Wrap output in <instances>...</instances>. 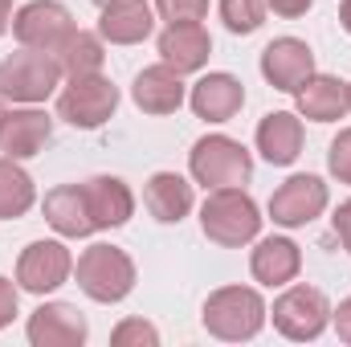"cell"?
<instances>
[{
    "label": "cell",
    "mask_w": 351,
    "mask_h": 347,
    "mask_svg": "<svg viewBox=\"0 0 351 347\" xmlns=\"http://www.w3.org/2000/svg\"><path fill=\"white\" fill-rule=\"evenodd\" d=\"M200 229L213 246L237 250L262 233V217L245 188H213L200 204Z\"/></svg>",
    "instance_id": "1"
},
{
    "label": "cell",
    "mask_w": 351,
    "mask_h": 347,
    "mask_svg": "<svg viewBox=\"0 0 351 347\" xmlns=\"http://www.w3.org/2000/svg\"><path fill=\"white\" fill-rule=\"evenodd\" d=\"M204 331L225 339V344H241L254 339L265 323V302L254 286H221L204 298Z\"/></svg>",
    "instance_id": "2"
},
{
    "label": "cell",
    "mask_w": 351,
    "mask_h": 347,
    "mask_svg": "<svg viewBox=\"0 0 351 347\" xmlns=\"http://www.w3.org/2000/svg\"><path fill=\"white\" fill-rule=\"evenodd\" d=\"M82 294L94 302H123L135 290V261L127 258L119 246H90L74 265Z\"/></svg>",
    "instance_id": "3"
},
{
    "label": "cell",
    "mask_w": 351,
    "mask_h": 347,
    "mask_svg": "<svg viewBox=\"0 0 351 347\" xmlns=\"http://www.w3.org/2000/svg\"><path fill=\"white\" fill-rule=\"evenodd\" d=\"M188 168H192V180L204 188H241L254 176V156L229 135H204L196 139Z\"/></svg>",
    "instance_id": "4"
},
{
    "label": "cell",
    "mask_w": 351,
    "mask_h": 347,
    "mask_svg": "<svg viewBox=\"0 0 351 347\" xmlns=\"http://www.w3.org/2000/svg\"><path fill=\"white\" fill-rule=\"evenodd\" d=\"M62 82V66L45 49H16L12 58L0 62V94L12 102H45Z\"/></svg>",
    "instance_id": "5"
},
{
    "label": "cell",
    "mask_w": 351,
    "mask_h": 347,
    "mask_svg": "<svg viewBox=\"0 0 351 347\" xmlns=\"http://www.w3.org/2000/svg\"><path fill=\"white\" fill-rule=\"evenodd\" d=\"M327 323H331V302L319 286H290L286 294L274 298V327L294 344L319 339Z\"/></svg>",
    "instance_id": "6"
},
{
    "label": "cell",
    "mask_w": 351,
    "mask_h": 347,
    "mask_svg": "<svg viewBox=\"0 0 351 347\" xmlns=\"http://www.w3.org/2000/svg\"><path fill=\"white\" fill-rule=\"evenodd\" d=\"M119 106V86L102 74H86V78H70V86L58 94V115L78 127V131H94L102 127Z\"/></svg>",
    "instance_id": "7"
},
{
    "label": "cell",
    "mask_w": 351,
    "mask_h": 347,
    "mask_svg": "<svg viewBox=\"0 0 351 347\" xmlns=\"http://www.w3.org/2000/svg\"><path fill=\"white\" fill-rule=\"evenodd\" d=\"M12 33L25 49H45V53H58V45L74 33V16L66 4L58 0H33L25 4L16 16H12Z\"/></svg>",
    "instance_id": "8"
},
{
    "label": "cell",
    "mask_w": 351,
    "mask_h": 347,
    "mask_svg": "<svg viewBox=\"0 0 351 347\" xmlns=\"http://www.w3.org/2000/svg\"><path fill=\"white\" fill-rule=\"evenodd\" d=\"M327 208V184L319 176H290L269 196V217L282 229H302Z\"/></svg>",
    "instance_id": "9"
},
{
    "label": "cell",
    "mask_w": 351,
    "mask_h": 347,
    "mask_svg": "<svg viewBox=\"0 0 351 347\" xmlns=\"http://www.w3.org/2000/svg\"><path fill=\"white\" fill-rule=\"evenodd\" d=\"M70 270H74V258L62 241H33L16 261V282L29 294H49L70 278Z\"/></svg>",
    "instance_id": "10"
},
{
    "label": "cell",
    "mask_w": 351,
    "mask_h": 347,
    "mask_svg": "<svg viewBox=\"0 0 351 347\" xmlns=\"http://www.w3.org/2000/svg\"><path fill=\"white\" fill-rule=\"evenodd\" d=\"M262 74L265 82L282 94H294L311 74H315V53L298 37H278L262 49Z\"/></svg>",
    "instance_id": "11"
},
{
    "label": "cell",
    "mask_w": 351,
    "mask_h": 347,
    "mask_svg": "<svg viewBox=\"0 0 351 347\" xmlns=\"http://www.w3.org/2000/svg\"><path fill=\"white\" fill-rule=\"evenodd\" d=\"M86 335V319L70 302H41L29 315V344L33 347H82Z\"/></svg>",
    "instance_id": "12"
},
{
    "label": "cell",
    "mask_w": 351,
    "mask_h": 347,
    "mask_svg": "<svg viewBox=\"0 0 351 347\" xmlns=\"http://www.w3.org/2000/svg\"><path fill=\"white\" fill-rule=\"evenodd\" d=\"M53 135V119L37 106H25V110H8L4 127H0V152L8 160H33L37 152H45Z\"/></svg>",
    "instance_id": "13"
},
{
    "label": "cell",
    "mask_w": 351,
    "mask_h": 347,
    "mask_svg": "<svg viewBox=\"0 0 351 347\" xmlns=\"http://www.w3.org/2000/svg\"><path fill=\"white\" fill-rule=\"evenodd\" d=\"M208 53H213V37H208V29L200 21L196 25H168L160 33V58H164V66H172L176 74L204 70Z\"/></svg>",
    "instance_id": "14"
},
{
    "label": "cell",
    "mask_w": 351,
    "mask_h": 347,
    "mask_svg": "<svg viewBox=\"0 0 351 347\" xmlns=\"http://www.w3.org/2000/svg\"><path fill=\"white\" fill-rule=\"evenodd\" d=\"M82 192H86V208L94 229H119L135 213V196L119 176H90L82 184Z\"/></svg>",
    "instance_id": "15"
},
{
    "label": "cell",
    "mask_w": 351,
    "mask_h": 347,
    "mask_svg": "<svg viewBox=\"0 0 351 347\" xmlns=\"http://www.w3.org/2000/svg\"><path fill=\"white\" fill-rule=\"evenodd\" d=\"M188 102H192L196 119H204V123H229L245 106V86L233 74H204L192 86Z\"/></svg>",
    "instance_id": "16"
},
{
    "label": "cell",
    "mask_w": 351,
    "mask_h": 347,
    "mask_svg": "<svg viewBox=\"0 0 351 347\" xmlns=\"http://www.w3.org/2000/svg\"><path fill=\"white\" fill-rule=\"evenodd\" d=\"M131 98H135V106L143 115H172V110H180V102L188 98V90H184V82H180V74L172 66L160 62V66L139 70V78L131 86Z\"/></svg>",
    "instance_id": "17"
},
{
    "label": "cell",
    "mask_w": 351,
    "mask_h": 347,
    "mask_svg": "<svg viewBox=\"0 0 351 347\" xmlns=\"http://www.w3.org/2000/svg\"><path fill=\"white\" fill-rule=\"evenodd\" d=\"M258 152L274 168H286L302 156V119L290 110H274L258 123Z\"/></svg>",
    "instance_id": "18"
},
{
    "label": "cell",
    "mask_w": 351,
    "mask_h": 347,
    "mask_svg": "<svg viewBox=\"0 0 351 347\" xmlns=\"http://www.w3.org/2000/svg\"><path fill=\"white\" fill-rule=\"evenodd\" d=\"M152 25H156V16H152V4L147 0H110L102 8L98 33L110 45H139L152 33Z\"/></svg>",
    "instance_id": "19"
},
{
    "label": "cell",
    "mask_w": 351,
    "mask_h": 347,
    "mask_svg": "<svg viewBox=\"0 0 351 347\" xmlns=\"http://www.w3.org/2000/svg\"><path fill=\"white\" fill-rule=\"evenodd\" d=\"M143 204L160 225H180L192 213V184L176 172H156L143 188Z\"/></svg>",
    "instance_id": "20"
},
{
    "label": "cell",
    "mask_w": 351,
    "mask_h": 347,
    "mask_svg": "<svg viewBox=\"0 0 351 347\" xmlns=\"http://www.w3.org/2000/svg\"><path fill=\"white\" fill-rule=\"evenodd\" d=\"M45 221L62 233V237H90L94 233V221H90L86 208V192L82 184H62L53 192H45Z\"/></svg>",
    "instance_id": "21"
},
{
    "label": "cell",
    "mask_w": 351,
    "mask_h": 347,
    "mask_svg": "<svg viewBox=\"0 0 351 347\" xmlns=\"http://www.w3.org/2000/svg\"><path fill=\"white\" fill-rule=\"evenodd\" d=\"M294 94H298V115L311 123H335L348 110V86L331 74H311Z\"/></svg>",
    "instance_id": "22"
},
{
    "label": "cell",
    "mask_w": 351,
    "mask_h": 347,
    "mask_svg": "<svg viewBox=\"0 0 351 347\" xmlns=\"http://www.w3.org/2000/svg\"><path fill=\"white\" fill-rule=\"evenodd\" d=\"M250 270H254V278L262 286H286V282L298 278L302 254H298V246L290 237H265V241H258V250L250 258Z\"/></svg>",
    "instance_id": "23"
},
{
    "label": "cell",
    "mask_w": 351,
    "mask_h": 347,
    "mask_svg": "<svg viewBox=\"0 0 351 347\" xmlns=\"http://www.w3.org/2000/svg\"><path fill=\"white\" fill-rule=\"evenodd\" d=\"M58 66H62V74L66 78H86V74H98L102 70V62H106V53H102V41L86 33V29H74L62 45H58Z\"/></svg>",
    "instance_id": "24"
},
{
    "label": "cell",
    "mask_w": 351,
    "mask_h": 347,
    "mask_svg": "<svg viewBox=\"0 0 351 347\" xmlns=\"http://www.w3.org/2000/svg\"><path fill=\"white\" fill-rule=\"evenodd\" d=\"M37 192H33V180L29 172L16 164V160H0V221H16L33 208Z\"/></svg>",
    "instance_id": "25"
},
{
    "label": "cell",
    "mask_w": 351,
    "mask_h": 347,
    "mask_svg": "<svg viewBox=\"0 0 351 347\" xmlns=\"http://www.w3.org/2000/svg\"><path fill=\"white\" fill-rule=\"evenodd\" d=\"M221 21L229 33H258L265 21V0H221Z\"/></svg>",
    "instance_id": "26"
},
{
    "label": "cell",
    "mask_w": 351,
    "mask_h": 347,
    "mask_svg": "<svg viewBox=\"0 0 351 347\" xmlns=\"http://www.w3.org/2000/svg\"><path fill=\"white\" fill-rule=\"evenodd\" d=\"M110 344L114 347H160V331L143 319H123L114 331H110Z\"/></svg>",
    "instance_id": "27"
},
{
    "label": "cell",
    "mask_w": 351,
    "mask_h": 347,
    "mask_svg": "<svg viewBox=\"0 0 351 347\" xmlns=\"http://www.w3.org/2000/svg\"><path fill=\"white\" fill-rule=\"evenodd\" d=\"M156 12L168 25H196L208 16V0H156Z\"/></svg>",
    "instance_id": "28"
},
{
    "label": "cell",
    "mask_w": 351,
    "mask_h": 347,
    "mask_svg": "<svg viewBox=\"0 0 351 347\" xmlns=\"http://www.w3.org/2000/svg\"><path fill=\"white\" fill-rule=\"evenodd\" d=\"M327 168H331V176H335L339 184H351V127H348V131H339V135L331 139Z\"/></svg>",
    "instance_id": "29"
},
{
    "label": "cell",
    "mask_w": 351,
    "mask_h": 347,
    "mask_svg": "<svg viewBox=\"0 0 351 347\" xmlns=\"http://www.w3.org/2000/svg\"><path fill=\"white\" fill-rule=\"evenodd\" d=\"M331 225H335V237H339V246H343V250L351 254V200H343V204L335 208Z\"/></svg>",
    "instance_id": "30"
},
{
    "label": "cell",
    "mask_w": 351,
    "mask_h": 347,
    "mask_svg": "<svg viewBox=\"0 0 351 347\" xmlns=\"http://www.w3.org/2000/svg\"><path fill=\"white\" fill-rule=\"evenodd\" d=\"M16 315V286L8 278H0V327H8Z\"/></svg>",
    "instance_id": "31"
},
{
    "label": "cell",
    "mask_w": 351,
    "mask_h": 347,
    "mask_svg": "<svg viewBox=\"0 0 351 347\" xmlns=\"http://www.w3.org/2000/svg\"><path fill=\"white\" fill-rule=\"evenodd\" d=\"M265 8H274L278 16L294 21V16H306L311 12V0H265Z\"/></svg>",
    "instance_id": "32"
},
{
    "label": "cell",
    "mask_w": 351,
    "mask_h": 347,
    "mask_svg": "<svg viewBox=\"0 0 351 347\" xmlns=\"http://www.w3.org/2000/svg\"><path fill=\"white\" fill-rule=\"evenodd\" d=\"M331 319H335V331H339V339L351 344V298L339 302V311H331Z\"/></svg>",
    "instance_id": "33"
},
{
    "label": "cell",
    "mask_w": 351,
    "mask_h": 347,
    "mask_svg": "<svg viewBox=\"0 0 351 347\" xmlns=\"http://www.w3.org/2000/svg\"><path fill=\"white\" fill-rule=\"evenodd\" d=\"M12 25V0H0V33Z\"/></svg>",
    "instance_id": "34"
},
{
    "label": "cell",
    "mask_w": 351,
    "mask_h": 347,
    "mask_svg": "<svg viewBox=\"0 0 351 347\" xmlns=\"http://www.w3.org/2000/svg\"><path fill=\"white\" fill-rule=\"evenodd\" d=\"M339 25L351 33V0H343V4H339Z\"/></svg>",
    "instance_id": "35"
},
{
    "label": "cell",
    "mask_w": 351,
    "mask_h": 347,
    "mask_svg": "<svg viewBox=\"0 0 351 347\" xmlns=\"http://www.w3.org/2000/svg\"><path fill=\"white\" fill-rule=\"evenodd\" d=\"M4 119H8V106H4V94H0V127H4Z\"/></svg>",
    "instance_id": "36"
},
{
    "label": "cell",
    "mask_w": 351,
    "mask_h": 347,
    "mask_svg": "<svg viewBox=\"0 0 351 347\" xmlns=\"http://www.w3.org/2000/svg\"><path fill=\"white\" fill-rule=\"evenodd\" d=\"M94 4H98V8H106V4H110V0H94Z\"/></svg>",
    "instance_id": "37"
},
{
    "label": "cell",
    "mask_w": 351,
    "mask_h": 347,
    "mask_svg": "<svg viewBox=\"0 0 351 347\" xmlns=\"http://www.w3.org/2000/svg\"><path fill=\"white\" fill-rule=\"evenodd\" d=\"M348 110H351V82H348Z\"/></svg>",
    "instance_id": "38"
}]
</instances>
